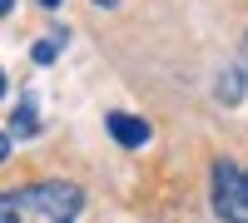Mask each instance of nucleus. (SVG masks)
<instances>
[{
  "label": "nucleus",
  "instance_id": "obj_6",
  "mask_svg": "<svg viewBox=\"0 0 248 223\" xmlns=\"http://www.w3.org/2000/svg\"><path fill=\"white\" fill-rule=\"evenodd\" d=\"M35 129H40V119H35V104L25 99V104L15 109V119H10V134H25V139H30Z\"/></svg>",
  "mask_w": 248,
  "mask_h": 223
},
{
  "label": "nucleus",
  "instance_id": "obj_10",
  "mask_svg": "<svg viewBox=\"0 0 248 223\" xmlns=\"http://www.w3.org/2000/svg\"><path fill=\"white\" fill-rule=\"evenodd\" d=\"M40 5H45V10H55V5H60V0H40Z\"/></svg>",
  "mask_w": 248,
  "mask_h": 223
},
{
  "label": "nucleus",
  "instance_id": "obj_5",
  "mask_svg": "<svg viewBox=\"0 0 248 223\" xmlns=\"http://www.w3.org/2000/svg\"><path fill=\"white\" fill-rule=\"evenodd\" d=\"M65 30H55V35H45V40H40V45L30 50V59H35V65H50V59H60V50H65Z\"/></svg>",
  "mask_w": 248,
  "mask_h": 223
},
{
  "label": "nucleus",
  "instance_id": "obj_3",
  "mask_svg": "<svg viewBox=\"0 0 248 223\" xmlns=\"http://www.w3.org/2000/svg\"><path fill=\"white\" fill-rule=\"evenodd\" d=\"M214 94L223 99V104H238V99H248V40H243L238 59L218 74V89H214Z\"/></svg>",
  "mask_w": 248,
  "mask_h": 223
},
{
  "label": "nucleus",
  "instance_id": "obj_4",
  "mask_svg": "<svg viewBox=\"0 0 248 223\" xmlns=\"http://www.w3.org/2000/svg\"><path fill=\"white\" fill-rule=\"evenodd\" d=\"M105 124H109V134H114V144H124V149H144V144H149V124H144L139 114H124V109H114V114L105 119Z\"/></svg>",
  "mask_w": 248,
  "mask_h": 223
},
{
  "label": "nucleus",
  "instance_id": "obj_8",
  "mask_svg": "<svg viewBox=\"0 0 248 223\" xmlns=\"http://www.w3.org/2000/svg\"><path fill=\"white\" fill-rule=\"evenodd\" d=\"M10 5H15V0H0V15H10Z\"/></svg>",
  "mask_w": 248,
  "mask_h": 223
},
{
  "label": "nucleus",
  "instance_id": "obj_1",
  "mask_svg": "<svg viewBox=\"0 0 248 223\" xmlns=\"http://www.w3.org/2000/svg\"><path fill=\"white\" fill-rule=\"evenodd\" d=\"M85 213V189L70 178H40L0 193V223H75Z\"/></svg>",
  "mask_w": 248,
  "mask_h": 223
},
{
  "label": "nucleus",
  "instance_id": "obj_2",
  "mask_svg": "<svg viewBox=\"0 0 248 223\" xmlns=\"http://www.w3.org/2000/svg\"><path fill=\"white\" fill-rule=\"evenodd\" d=\"M214 213L223 223H248V169L233 159H214Z\"/></svg>",
  "mask_w": 248,
  "mask_h": 223
},
{
  "label": "nucleus",
  "instance_id": "obj_9",
  "mask_svg": "<svg viewBox=\"0 0 248 223\" xmlns=\"http://www.w3.org/2000/svg\"><path fill=\"white\" fill-rule=\"evenodd\" d=\"M0 99H5V70H0Z\"/></svg>",
  "mask_w": 248,
  "mask_h": 223
},
{
  "label": "nucleus",
  "instance_id": "obj_7",
  "mask_svg": "<svg viewBox=\"0 0 248 223\" xmlns=\"http://www.w3.org/2000/svg\"><path fill=\"white\" fill-rule=\"evenodd\" d=\"M5 159H10V134L0 129V164H5Z\"/></svg>",
  "mask_w": 248,
  "mask_h": 223
},
{
  "label": "nucleus",
  "instance_id": "obj_11",
  "mask_svg": "<svg viewBox=\"0 0 248 223\" xmlns=\"http://www.w3.org/2000/svg\"><path fill=\"white\" fill-rule=\"evenodd\" d=\"M94 5H105V10H109V5H114V0H94Z\"/></svg>",
  "mask_w": 248,
  "mask_h": 223
}]
</instances>
